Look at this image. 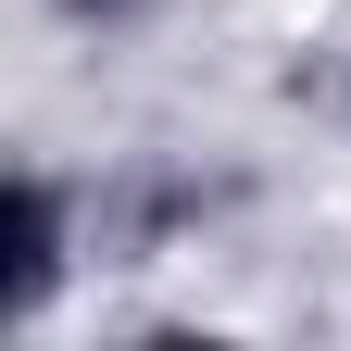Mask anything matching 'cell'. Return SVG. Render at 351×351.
Listing matches in <instances>:
<instances>
[{
  "mask_svg": "<svg viewBox=\"0 0 351 351\" xmlns=\"http://www.w3.org/2000/svg\"><path fill=\"white\" fill-rule=\"evenodd\" d=\"M63 263H75V201H63V176H13V314H51V289H63Z\"/></svg>",
  "mask_w": 351,
  "mask_h": 351,
  "instance_id": "obj_1",
  "label": "cell"
},
{
  "mask_svg": "<svg viewBox=\"0 0 351 351\" xmlns=\"http://www.w3.org/2000/svg\"><path fill=\"white\" fill-rule=\"evenodd\" d=\"M63 13H75V25H113V13H138V0H63Z\"/></svg>",
  "mask_w": 351,
  "mask_h": 351,
  "instance_id": "obj_2",
  "label": "cell"
}]
</instances>
